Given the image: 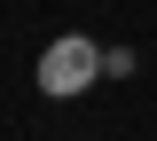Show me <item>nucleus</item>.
<instances>
[{
	"label": "nucleus",
	"instance_id": "f257e3e1",
	"mask_svg": "<svg viewBox=\"0 0 157 141\" xmlns=\"http://www.w3.org/2000/svg\"><path fill=\"white\" fill-rule=\"evenodd\" d=\"M94 79H110V47H94L86 32H63V39L39 47V94H47V102L86 94Z\"/></svg>",
	"mask_w": 157,
	"mask_h": 141
}]
</instances>
